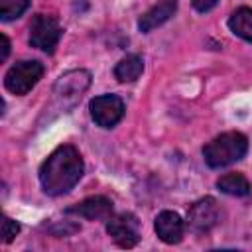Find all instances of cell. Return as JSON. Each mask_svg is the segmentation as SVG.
<instances>
[{
    "instance_id": "cell-1",
    "label": "cell",
    "mask_w": 252,
    "mask_h": 252,
    "mask_svg": "<svg viewBox=\"0 0 252 252\" xmlns=\"http://www.w3.org/2000/svg\"><path fill=\"white\" fill-rule=\"evenodd\" d=\"M85 163L75 146H59L39 167V181L47 195H63L71 191L83 177Z\"/></svg>"
},
{
    "instance_id": "cell-2",
    "label": "cell",
    "mask_w": 252,
    "mask_h": 252,
    "mask_svg": "<svg viewBox=\"0 0 252 252\" xmlns=\"http://www.w3.org/2000/svg\"><path fill=\"white\" fill-rule=\"evenodd\" d=\"M248 150V138L242 132H224L213 138L203 148V158L209 167H226L244 158Z\"/></svg>"
},
{
    "instance_id": "cell-3",
    "label": "cell",
    "mask_w": 252,
    "mask_h": 252,
    "mask_svg": "<svg viewBox=\"0 0 252 252\" xmlns=\"http://www.w3.org/2000/svg\"><path fill=\"white\" fill-rule=\"evenodd\" d=\"M43 65L39 61H18L12 65L4 77V85L12 94H28L43 77Z\"/></svg>"
},
{
    "instance_id": "cell-4",
    "label": "cell",
    "mask_w": 252,
    "mask_h": 252,
    "mask_svg": "<svg viewBox=\"0 0 252 252\" xmlns=\"http://www.w3.org/2000/svg\"><path fill=\"white\" fill-rule=\"evenodd\" d=\"M61 26L49 14H35L30 22V43L41 51L53 53L61 39Z\"/></svg>"
},
{
    "instance_id": "cell-5",
    "label": "cell",
    "mask_w": 252,
    "mask_h": 252,
    "mask_svg": "<svg viewBox=\"0 0 252 252\" xmlns=\"http://www.w3.org/2000/svg\"><path fill=\"white\" fill-rule=\"evenodd\" d=\"M93 120L100 128H112L116 126L124 116V100L116 94H100L94 96L89 104Z\"/></svg>"
},
{
    "instance_id": "cell-6",
    "label": "cell",
    "mask_w": 252,
    "mask_h": 252,
    "mask_svg": "<svg viewBox=\"0 0 252 252\" xmlns=\"http://www.w3.org/2000/svg\"><path fill=\"white\" fill-rule=\"evenodd\" d=\"M220 220V207L213 197L195 201L187 211V226L193 232H207Z\"/></svg>"
},
{
    "instance_id": "cell-7",
    "label": "cell",
    "mask_w": 252,
    "mask_h": 252,
    "mask_svg": "<svg viewBox=\"0 0 252 252\" xmlns=\"http://www.w3.org/2000/svg\"><path fill=\"white\" fill-rule=\"evenodd\" d=\"M106 232L108 236L120 246V248H132L138 244L140 240V232H138V219L134 215H112L106 220Z\"/></svg>"
},
{
    "instance_id": "cell-8",
    "label": "cell",
    "mask_w": 252,
    "mask_h": 252,
    "mask_svg": "<svg viewBox=\"0 0 252 252\" xmlns=\"http://www.w3.org/2000/svg\"><path fill=\"white\" fill-rule=\"evenodd\" d=\"M89 83H91V73L89 71H85V69L69 71V73L59 77V81L55 83L53 93H55L57 98L67 100L69 106H71L81 98V94L87 91Z\"/></svg>"
},
{
    "instance_id": "cell-9",
    "label": "cell",
    "mask_w": 252,
    "mask_h": 252,
    "mask_svg": "<svg viewBox=\"0 0 252 252\" xmlns=\"http://www.w3.org/2000/svg\"><path fill=\"white\" fill-rule=\"evenodd\" d=\"M67 213L69 215H79V217L89 219V220H108L112 217V201L102 197V195L87 197L81 203L69 207Z\"/></svg>"
},
{
    "instance_id": "cell-10",
    "label": "cell",
    "mask_w": 252,
    "mask_h": 252,
    "mask_svg": "<svg viewBox=\"0 0 252 252\" xmlns=\"http://www.w3.org/2000/svg\"><path fill=\"white\" fill-rule=\"evenodd\" d=\"M154 228H156V234L159 236L161 242H165V244H177L183 238L185 224H183V220H181V217L177 213H173V211H161L156 217Z\"/></svg>"
},
{
    "instance_id": "cell-11",
    "label": "cell",
    "mask_w": 252,
    "mask_h": 252,
    "mask_svg": "<svg viewBox=\"0 0 252 252\" xmlns=\"http://www.w3.org/2000/svg\"><path fill=\"white\" fill-rule=\"evenodd\" d=\"M177 10V0H159L156 6H152L146 14H142V18L138 20V28L140 32L148 33L152 30H156L158 26L165 24Z\"/></svg>"
},
{
    "instance_id": "cell-12",
    "label": "cell",
    "mask_w": 252,
    "mask_h": 252,
    "mask_svg": "<svg viewBox=\"0 0 252 252\" xmlns=\"http://www.w3.org/2000/svg\"><path fill=\"white\" fill-rule=\"evenodd\" d=\"M144 71V59L136 53L132 55H126L124 59H120L114 67V77L120 81V83H132L136 81Z\"/></svg>"
},
{
    "instance_id": "cell-13",
    "label": "cell",
    "mask_w": 252,
    "mask_h": 252,
    "mask_svg": "<svg viewBox=\"0 0 252 252\" xmlns=\"http://www.w3.org/2000/svg\"><path fill=\"white\" fill-rule=\"evenodd\" d=\"M217 187L226 193V195H232V197H246L250 195V183L248 179L242 175V173H224L222 177L217 179Z\"/></svg>"
},
{
    "instance_id": "cell-14",
    "label": "cell",
    "mask_w": 252,
    "mask_h": 252,
    "mask_svg": "<svg viewBox=\"0 0 252 252\" xmlns=\"http://www.w3.org/2000/svg\"><path fill=\"white\" fill-rule=\"evenodd\" d=\"M228 28L234 35L242 37L244 41H252V8H238L228 18Z\"/></svg>"
},
{
    "instance_id": "cell-15",
    "label": "cell",
    "mask_w": 252,
    "mask_h": 252,
    "mask_svg": "<svg viewBox=\"0 0 252 252\" xmlns=\"http://www.w3.org/2000/svg\"><path fill=\"white\" fill-rule=\"evenodd\" d=\"M30 6V0H0V18L4 22L20 18Z\"/></svg>"
},
{
    "instance_id": "cell-16",
    "label": "cell",
    "mask_w": 252,
    "mask_h": 252,
    "mask_svg": "<svg viewBox=\"0 0 252 252\" xmlns=\"http://www.w3.org/2000/svg\"><path fill=\"white\" fill-rule=\"evenodd\" d=\"M20 232V224L16 222V220H12L10 217H4V220H2V240L4 242H12L14 240V236Z\"/></svg>"
},
{
    "instance_id": "cell-17",
    "label": "cell",
    "mask_w": 252,
    "mask_h": 252,
    "mask_svg": "<svg viewBox=\"0 0 252 252\" xmlns=\"http://www.w3.org/2000/svg\"><path fill=\"white\" fill-rule=\"evenodd\" d=\"M191 4H193V8L197 10V12H209V10H213L217 4H219V0H191Z\"/></svg>"
},
{
    "instance_id": "cell-18",
    "label": "cell",
    "mask_w": 252,
    "mask_h": 252,
    "mask_svg": "<svg viewBox=\"0 0 252 252\" xmlns=\"http://www.w3.org/2000/svg\"><path fill=\"white\" fill-rule=\"evenodd\" d=\"M0 41H2V53H0V61H6V57H8V53H10V41H8V37L2 33L0 35Z\"/></svg>"
}]
</instances>
